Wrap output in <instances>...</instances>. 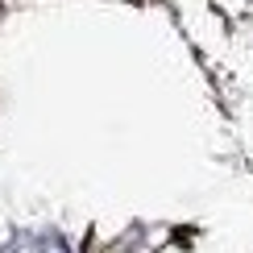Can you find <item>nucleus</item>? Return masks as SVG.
<instances>
[{
    "mask_svg": "<svg viewBox=\"0 0 253 253\" xmlns=\"http://www.w3.org/2000/svg\"><path fill=\"white\" fill-rule=\"evenodd\" d=\"M8 253H71V249H67V241L54 237V233H34V237L13 241V249H8Z\"/></svg>",
    "mask_w": 253,
    "mask_h": 253,
    "instance_id": "f257e3e1",
    "label": "nucleus"
}]
</instances>
